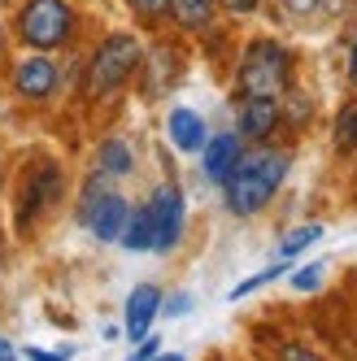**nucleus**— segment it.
I'll use <instances>...</instances> for the list:
<instances>
[{"label": "nucleus", "mask_w": 357, "mask_h": 361, "mask_svg": "<svg viewBox=\"0 0 357 361\" xmlns=\"http://www.w3.org/2000/svg\"><path fill=\"white\" fill-rule=\"evenodd\" d=\"M288 152H279V148H258V152H244V157L236 161V170L226 174V183H222V200H226V209H231L236 218H253V214H262L266 204L274 200L279 183L288 178Z\"/></svg>", "instance_id": "nucleus-1"}, {"label": "nucleus", "mask_w": 357, "mask_h": 361, "mask_svg": "<svg viewBox=\"0 0 357 361\" xmlns=\"http://www.w3.org/2000/svg\"><path fill=\"white\" fill-rule=\"evenodd\" d=\"M288 79H292V57L284 44L274 39H253L248 53L240 61V74H236V87L240 96H266V100H279L288 92Z\"/></svg>", "instance_id": "nucleus-2"}, {"label": "nucleus", "mask_w": 357, "mask_h": 361, "mask_svg": "<svg viewBox=\"0 0 357 361\" xmlns=\"http://www.w3.org/2000/svg\"><path fill=\"white\" fill-rule=\"evenodd\" d=\"M140 57L144 53H140V39L135 35H109L105 44L96 48V57L87 66V79H83L87 96H109L114 87H122L135 74Z\"/></svg>", "instance_id": "nucleus-3"}, {"label": "nucleus", "mask_w": 357, "mask_h": 361, "mask_svg": "<svg viewBox=\"0 0 357 361\" xmlns=\"http://www.w3.org/2000/svg\"><path fill=\"white\" fill-rule=\"evenodd\" d=\"M57 200H61V166L57 161H40L27 178H22V192L13 200V222L22 231H31Z\"/></svg>", "instance_id": "nucleus-4"}, {"label": "nucleus", "mask_w": 357, "mask_h": 361, "mask_svg": "<svg viewBox=\"0 0 357 361\" xmlns=\"http://www.w3.org/2000/svg\"><path fill=\"white\" fill-rule=\"evenodd\" d=\"M18 31L31 48H61L74 31V13L66 0H27Z\"/></svg>", "instance_id": "nucleus-5"}, {"label": "nucleus", "mask_w": 357, "mask_h": 361, "mask_svg": "<svg viewBox=\"0 0 357 361\" xmlns=\"http://www.w3.org/2000/svg\"><path fill=\"white\" fill-rule=\"evenodd\" d=\"M126 200L118 196V192H109L105 183H92L87 192H83V204H79V218H83V226L92 231L96 240H118L122 235V226H126Z\"/></svg>", "instance_id": "nucleus-6"}, {"label": "nucleus", "mask_w": 357, "mask_h": 361, "mask_svg": "<svg viewBox=\"0 0 357 361\" xmlns=\"http://www.w3.org/2000/svg\"><path fill=\"white\" fill-rule=\"evenodd\" d=\"M148 214H152V248L170 252L178 240H183V218H188L183 192H178L174 183L157 188V192H152V200H148Z\"/></svg>", "instance_id": "nucleus-7"}, {"label": "nucleus", "mask_w": 357, "mask_h": 361, "mask_svg": "<svg viewBox=\"0 0 357 361\" xmlns=\"http://www.w3.org/2000/svg\"><path fill=\"white\" fill-rule=\"evenodd\" d=\"M162 314V292L152 288V283H140V288L126 296V318H122V335L126 340H144V335L152 331V322H157Z\"/></svg>", "instance_id": "nucleus-8"}, {"label": "nucleus", "mask_w": 357, "mask_h": 361, "mask_svg": "<svg viewBox=\"0 0 357 361\" xmlns=\"http://www.w3.org/2000/svg\"><path fill=\"white\" fill-rule=\"evenodd\" d=\"M279 126V100L240 96V140H266Z\"/></svg>", "instance_id": "nucleus-9"}, {"label": "nucleus", "mask_w": 357, "mask_h": 361, "mask_svg": "<svg viewBox=\"0 0 357 361\" xmlns=\"http://www.w3.org/2000/svg\"><path fill=\"white\" fill-rule=\"evenodd\" d=\"M13 83H18V92L27 100H48L57 92V66L48 57H27L13 70Z\"/></svg>", "instance_id": "nucleus-10"}, {"label": "nucleus", "mask_w": 357, "mask_h": 361, "mask_svg": "<svg viewBox=\"0 0 357 361\" xmlns=\"http://www.w3.org/2000/svg\"><path fill=\"white\" fill-rule=\"evenodd\" d=\"M205 157H200V166H205V178H214V183H226V174L236 170V161L244 157V148H240V135H214L205 140Z\"/></svg>", "instance_id": "nucleus-11"}, {"label": "nucleus", "mask_w": 357, "mask_h": 361, "mask_svg": "<svg viewBox=\"0 0 357 361\" xmlns=\"http://www.w3.org/2000/svg\"><path fill=\"white\" fill-rule=\"evenodd\" d=\"M170 144L178 148V152H200L205 148V122H200V114H192V109H174L170 114Z\"/></svg>", "instance_id": "nucleus-12"}, {"label": "nucleus", "mask_w": 357, "mask_h": 361, "mask_svg": "<svg viewBox=\"0 0 357 361\" xmlns=\"http://www.w3.org/2000/svg\"><path fill=\"white\" fill-rule=\"evenodd\" d=\"M135 170V157H131V144L126 140H105L96 152V174L100 178H122Z\"/></svg>", "instance_id": "nucleus-13"}, {"label": "nucleus", "mask_w": 357, "mask_h": 361, "mask_svg": "<svg viewBox=\"0 0 357 361\" xmlns=\"http://www.w3.org/2000/svg\"><path fill=\"white\" fill-rule=\"evenodd\" d=\"M214 5H218V0H170V13H174L178 27L205 31L210 22H214Z\"/></svg>", "instance_id": "nucleus-14"}, {"label": "nucleus", "mask_w": 357, "mask_h": 361, "mask_svg": "<svg viewBox=\"0 0 357 361\" xmlns=\"http://www.w3.org/2000/svg\"><path fill=\"white\" fill-rule=\"evenodd\" d=\"M122 248H131V252H144L152 248V214H148V204L135 214H126V226H122Z\"/></svg>", "instance_id": "nucleus-15"}, {"label": "nucleus", "mask_w": 357, "mask_h": 361, "mask_svg": "<svg viewBox=\"0 0 357 361\" xmlns=\"http://www.w3.org/2000/svg\"><path fill=\"white\" fill-rule=\"evenodd\" d=\"M318 240H322V226H318V222H310V226L292 231V235H288L284 244H279V257H284V262H292L296 252H305V248H310V244H318Z\"/></svg>", "instance_id": "nucleus-16"}, {"label": "nucleus", "mask_w": 357, "mask_h": 361, "mask_svg": "<svg viewBox=\"0 0 357 361\" xmlns=\"http://www.w3.org/2000/svg\"><path fill=\"white\" fill-rule=\"evenodd\" d=\"M288 270V262H284V257H279V262L274 266H266L262 274H253V279H244V283H236V288H231V300H244L248 292H258V288H266V283H274L279 274H284Z\"/></svg>", "instance_id": "nucleus-17"}, {"label": "nucleus", "mask_w": 357, "mask_h": 361, "mask_svg": "<svg viewBox=\"0 0 357 361\" xmlns=\"http://www.w3.org/2000/svg\"><path fill=\"white\" fill-rule=\"evenodd\" d=\"M336 144L340 148H357V100L344 105L340 118H336Z\"/></svg>", "instance_id": "nucleus-18"}, {"label": "nucleus", "mask_w": 357, "mask_h": 361, "mask_svg": "<svg viewBox=\"0 0 357 361\" xmlns=\"http://www.w3.org/2000/svg\"><path fill=\"white\" fill-rule=\"evenodd\" d=\"M318 283H322V266H318V262H314V266H305V270H296V274H292V288H296V292H314V288H318Z\"/></svg>", "instance_id": "nucleus-19"}, {"label": "nucleus", "mask_w": 357, "mask_h": 361, "mask_svg": "<svg viewBox=\"0 0 357 361\" xmlns=\"http://www.w3.org/2000/svg\"><path fill=\"white\" fill-rule=\"evenodd\" d=\"M274 361H322V357H318V353H310L305 344H284Z\"/></svg>", "instance_id": "nucleus-20"}, {"label": "nucleus", "mask_w": 357, "mask_h": 361, "mask_svg": "<svg viewBox=\"0 0 357 361\" xmlns=\"http://www.w3.org/2000/svg\"><path fill=\"white\" fill-rule=\"evenodd\" d=\"M74 357V348H27V361H70Z\"/></svg>", "instance_id": "nucleus-21"}, {"label": "nucleus", "mask_w": 357, "mask_h": 361, "mask_svg": "<svg viewBox=\"0 0 357 361\" xmlns=\"http://www.w3.org/2000/svg\"><path fill=\"white\" fill-rule=\"evenodd\" d=\"M131 5H135V13H140V18H157V13H166V9H170V0H131Z\"/></svg>", "instance_id": "nucleus-22"}, {"label": "nucleus", "mask_w": 357, "mask_h": 361, "mask_svg": "<svg viewBox=\"0 0 357 361\" xmlns=\"http://www.w3.org/2000/svg\"><path fill=\"white\" fill-rule=\"evenodd\" d=\"M152 357H157V340H148V335H144L140 348H135L131 357H126V361H152Z\"/></svg>", "instance_id": "nucleus-23"}, {"label": "nucleus", "mask_w": 357, "mask_h": 361, "mask_svg": "<svg viewBox=\"0 0 357 361\" xmlns=\"http://www.w3.org/2000/svg\"><path fill=\"white\" fill-rule=\"evenodd\" d=\"M284 5H288V13H296V18H305V13H314V9L322 5V0H284Z\"/></svg>", "instance_id": "nucleus-24"}, {"label": "nucleus", "mask_w": 357, "mask_h": 361, "mask_svg": "<svg viewBox=\"0 0 357 361\" xmlns=\"http://www.w3.org/2000/svg\"><path fill=\"white\" fill-rule=\"evenodd\" d=\"M188 309H192V300H188V296H178V300L166 305V314H188Z\"/></svg>", "instance_id": "nucleus-25"}, {"label": "nucleus", "mask_w": 357, "mask_h": 361, "mask_svg": "<svg viewBox=\"0 0 357 361\" xmlns=\"http://www.w3.org/2000/svg\"><path fill=\"white\" fill-rule=\"evenodd\" d=\"M0 361H18V353H13V344H9V340H0Z\"/></svg>", "instance_id": "nucleus-26"}, {"label": "nucleus", "mask_w": 357, "mask_h": 361, "mask_svg": "<svg viewBox=\"0 0 357 361\" xmlns=\"http://www.w3.org/2000/svg\"><path fill=\"white\" fill-rule=\"evenodd\" d=\"M258 0H226V9H253Z\"/></svg>", "instance_id": "nucleus-27"}, {"label": "nucleus", "mask_w": 357, "mask_h": 361, "mask_svg": "<svg viewBox=\"0 0 357 361\" xmlns=\"http://www.w3.org/2000/svg\"><path fill=\"white\" fill-rule=\"evenodd\" d=\"M349 74H353V83H357V44H353V57H349Z\"/></svg>", "instance_id": "nucleus-28"}, {"label": "nucleus", "mask_w": 357, "mask_h": 361, "mask_svg": "<svg viewBox=\"0 0 357 361\" xmlns=\"http://www.w3.org/2000/svg\"><path fill=\"white\" fill-rule=\"evenodd\" d=\"M152 361H183V357H178V353H157Z\"/></svg>", "instance_id": "nucleus-29"}]
</instances>
